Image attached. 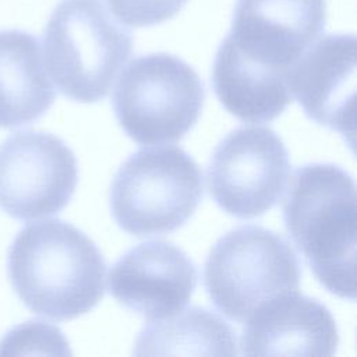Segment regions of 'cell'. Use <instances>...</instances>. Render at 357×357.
<instances>
[{"label": "cell", "mask_w": 357, "mask_h": 357, "mask_svg": "<svg viewBox=\"0 0 357 357\" xmlns=\"http://www.w3.org/2000/svg\"><path fill=\"white\" fill-rule=\"evenodd\" d=\"M7 272L20 300L53 321L89 312L105 294L102 252L84 231L59 219L31 223L17 234Z\"/></svg>", "instance_id": "cell-1"}, {"label": "cell", "mask_w": 357, "mask_h": 357, "mask_svg": "<svg viewBox=\"0 0 357 357\" xmlns=\"http://www.w3.org/2000/svg\"><path fill=\"white\" fill-rule=\"evenodd\" d=\"M135 356H234L231 326L212 311L191 307L148 322L134 344Z\"/></svg>", "instance_id": "cell-15"}, {"label": "cell", "mask_w": 357, "mask_h": 357, "mask_svg": "<svg viewBox=\"0 0 357 357\" xmlns=\"http://www.w3.org/2000/svg\"><path fill=\"white\" fill-rule=\"evenodd\" d=\"M325 22V0H237L223 43L251 63L287 74Z\"/></svg>", "instance_id": "cell-9"}, {"label": "cell", "mask_w": 357, "mask_h": 357, "mask_svg": "<svg viewBox=\"0 0 357 357\" xmlns=\"http://www.w3.org/2000/svg\"><path fill=\"white\" fill-rule=\"evenodd\" d=\"M187 0H107L114 17L131 26H152L173 18Z\"/></svg>", "instance_id": "cell-16"}, {"label": "cell", "mask_w": 357, "mask_h": 357, "mask_svg": "<svg viewBox=\"0 0 357 357\" xmlns=\"http://www.w3.org/2000/svg\"><path fill=\"white\" fill-rule=\"evenodd\" d=\"M201 197V170L184 149L142 148L116 172L110 211L127 233L165 234L177 230L194 215Z\"/></svg>", "instance_id": "cell-4"}, {"label": "cell", "mask_w": 357, "mask_h": 357, "mask_svg": "<svg viewBox=\"0 0 357 357\" xmlns=\"http://www.w3.org/2000/svg\"><path fill=\"white\" fill-rule=\"evenodd\" d=\"M290 174L289 152L268 127L243 126L215 148L206 170L208 190L231 216L251 219L282 198Z\"/></svg>", "instance_id": "cell-7"}, {"label": "cell", "mask_w": 357, "mask_h": 357, "mask_svg": "<svg viewBox=\"0 0 357 357\" xmlns=\"http://www.w3.org/2000/svg\"><path fill=\"white\" fill-rule=\"evenodd\" d=\"M38 38L0 31V127L15 128L42 117L56 99Z\"/></svg>", "instance_id": "cell-13"}, {"label": "cell", "mask_w": 357, "mask_h": 357, "mask_svg": "<svg viewBox=\"0 0 357 357\" xmlns=\"http://www.w3.org/2000/svg\"><path fill=\"white\" fill-rule=\"evenodd\" d=\"M241 336L244 356H333L336 321L318 300L297 290L280 293L255 308Z\"/></svg>", "instance_id": "cell-12"}, {"label": "cell", "mask_w": 357, "mask_h": 357, "mask_svg": "<svg viewBox=\"0 0 357 357\" xmlns=\"http://www.w3.org/2000/svg\"><path fill=\"white\" fill-rule=\"evenodd\" d=\"M45 66L67 98L103 99L130 59V32L113 18L103 0H61L43 35Z\"/></svg>", "instance_id": "cell-3"}, {"label": "cell", "mask_w": 357, "mask_h": 357, "mask_svg": "<svg viewBox=\"0 0 357 357\" xmlns=\"http://www.w3.org/2000/svg\"><path fill=\"white\" fill-rule=\"evenodd\" d=\"M205 88L197 71L169 53L134 59L113 91V110L126 134L141 145L180 141L198 121Z\"/></svg>", "instance_id": "cell-5"}, {"label": "cell", "mask_w": 357, "mask_h": 357, "mask_svg": "<svg viewBox=\"0 0 357 357\" xmlns=\"http://www.w3.org/2000/svg\"><path fill=\"white\" fill-rule=\"evenodd\" d=\"M290 95L307 117L337 131L354 145L356 134V38H318L289 68Z\"/></svg>", "instance_id": "cell-10"}, {"label": "cell", "mask_w": 357, "mask_h": 357, "mask_svg": "<svg viewBox=\"0 0 357 357\" xmlns=\"http://www.w3.org/2000/svg\"><path fill=\"white\" fill-rule=\"evenodd\" d=\"M219 102L245 123L275 120L291 102L286 74L251 63L220 43L212 71Z\"/></svg>", "instance_id": "cell-14"}, {"label": "cell", "mask_w": 357, "mask_h": 357, "mask_svg": "<svg viewBox=\"0 0 357 357\" xmlns=\"http://www.w3.org/2000/svg\"><path fill=\"white\" fill-rule=\"evenodd\" d=\"M300 262L276 231L244 225L223 234L204 265V284L222 314L244 322L258 305L298 289Z\"/></svg>", "instance_id": "cell-6"}, {"label": "cell", "mask_w": 357, "mask_h": 357, "mask_svg": "<svg viewBox=\"0 0 357 357\" xmlns=\"http://www.w3.org/2000/svg\"><path fill=\"white\" fill-rule=\"evenodd\" d=\"M197 268L178 247L163 240L128 250L109 272V291L148 321L178 312L197 287Z\"/></svg>", "instance_id": "cell-11"}, {"label": "cell", "mask_w": 357, "mask_h": 357, "mask_svg": "<svg viewBox=\"0 0 357 357\" xmlns=\"http://www.w3.org/2000/svg\"><path fill=\"white\" fill-rule=\"evenodd\" d=\"M78 183L74 152L59 137L21 131L0 145V208L31 220L59 213Z\"/></svg>", "instance_id": "cell-8"}, {"label": "cell", "mask_w": 357, "mask_h": 357, "mask_svg": "<svg viewBox=\"0 0 357 357\" xmlns=\"http://www.w3.org/2000/svg\"><path fill=\"white\" fill-rule=\"evenodd\" d=\"M356 184L333 163L298 167L283 201L286 230L318 282L356 298Z\"/></svg>", "instance_id": "cell-2"}]
</instances>
